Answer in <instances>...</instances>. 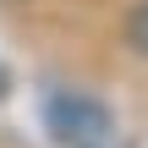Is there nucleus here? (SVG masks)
I'll return each mask as SVG.
<instances>
[{
	"label": "nucleus",
	"mask_w": 148,
	"mask_h": 148,
	"mask_svg": "<svg viewBox=\"0 0 148 148\" xmlns=\"http://www.w3.org/2000/svg\"><path fill=\"white\" fill-rule=\"evenodd\" d=\"M126 44H132V55L148 60V0H137L132 16H126Z\"/></svg>",
	"instance_id": "obj_2"
},
{
	"label": "nucleus",
	"mask_w": 148,
	"mask_h": 148,
	"mask_svg": "<svg viewBox=\"0 0 148 148\" xmlns=\"http://www.w3.org/2000/svg\"><path fill=\"white\" fill-rule=\"evenodd\" d=\"M0 5H16V0H0Z\"/></svg>",
	"instance_id": "obj_3"
},
{
	"label": "nucleus",
	"mask_w": 148,
	"mask_h": 148,
	"mask_svg": "<svg viewBox=\"0 0 148 148\" xmlns=\"http://www.w3.org/2000/svg\"><path fill=\"white\" fill-rule=\"evenodd\" d=\"M44 126L55 148H115V115L82 88H55L44 99Z\"/></svg>",
	"instance_id": "obj_1"
}]
</instances>
